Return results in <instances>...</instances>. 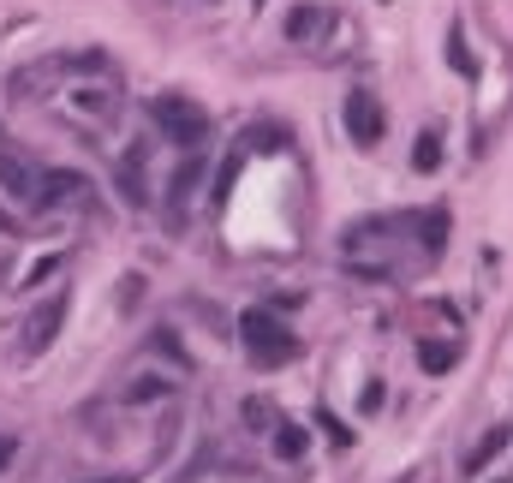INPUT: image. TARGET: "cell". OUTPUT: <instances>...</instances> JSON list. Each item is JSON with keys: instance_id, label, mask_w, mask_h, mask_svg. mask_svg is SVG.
I'll return each instance as SVG.
<instances>
[{"instance_id": "obj_1", "label": "cell", "mask_w": 513, "mask_h": 483, "mask_svg": "<svg viewBox=\"0 0 513 483\" xmlns=\"http://www.w3.org/2000/svg\"><path fill=\"white\" fill-rule=\"evenodd\" d=\"M400 239H406V215H364V221H353L341 233V256H346V269L364 275V281H394L400 275L394 245Z\"/></svg>"}, {"instance_id": "obj_2", "label": "cell", "mask_w": 513, "mask_h": 483, "mask_svg": "<svg viewBox=\"0 0 513 483\" xmlns=\"http://www.w3.org/2000/svg\"><path fill=\"white\" fill-rule=\"evenodd\" d=\"M239 334H245V353H251L256 370H281V364L299 358V334H293L281 316H269V311H245Z\"/></svg>"}, {"instance_id": "obj_3", "label": "cell", "mask_w": 513, "mask_h": 483, "mask_svg": "<svg viewBox=\"0 0 513 483\" xmlns=\"http://www.w3.org/2000/svg\"><path fill=\"white\" fill-rule=\"evenodd\" d=\"M150 120L161 126V138L168 143H179V150H203V143L215 138V120H209V108H198L191 96H156L150 101Z\"/></svg>"}, {"instance_id": "obj_4", "label": "cell", "mask_w": 513, "mask_h": 483, "mask_svg": "<svg viewBox=\"0 0 513 483\" xmlns=\"http://www.w3.org/2000/svg\"><path fill=\"white\" fill-rule=\"evenodd\" d=\"M114 191L131 203V209H143V203H150V143H143V138H131L126 150H120V161H114Z\"/></svg>"}, {"instance_id": "obj_5", "label": "cell", "mask_w": 513, "mask_h": 483, "mask_svg": "<svg viewBox=\"0 0 513 483\" xmlns=\"http://www.w3.org/2000/svg\"><path fill=\"white\" fill-rule=\"evenodd\" d=\"M66 328V293H54L48 304H36L24 323V341H18V358H43L48 346H54V334Z\"/></svg>"}, {"instance_id": "obj_6", "label": "cell", "mask_w": 513, "mask_h": 483, "mask_svg": "<svg viewBox=\"0 0 513 483\" xmlns=\"http://www.w3.org/2000/svg\"><path fill=\"white\" fill-rule=\"evenodd\" d=\"M36 179H43V173L18 156V143L6 138V126H0V191H6L13 203H36Z\"/></svg>"}, {"instance_id": "obj_7", "label": "cell", "mask_w": 513, "mask_h": 483, "mask_svg": "<svg viewBox=\"0 0 513 483\" xmlns=\"http://www.w3.org/2000/svg\"><path fill=\"white\" fill-rule=\"evenodd\" d=\"M346 131H353L358 150H376V143H382L388 120H382V101H376L371 90H353V96H346Z\"/></svg>"}, {"instance_id": "obj_8", "label": "cell", "mask_w": 513, "mask_h": 483, "mask_svg": "<svg viewBox=\"0 0 513 483\" xmlns=\"http://www.w3.org/2000/svg\"><path fill=\"white\" fill-rule=\"evenodd\" d=\"M406 227H412V239H418V256H424V263H436L454 221H448V209H406Z\"/></svg>"}, {"instance_id": "obj_9", "label": "cell", "mask_w": 513, "mask_h": 483, "mask_svg": "<svg viewBox=\"0 0 513 483\" xmlns=\"http://www.w3.org/2000/svg\"><path fill=\"white\" fill-rule=\"evenodd\" d=\"M513 448V430L508 424H496V430H484V441H478V448H471L466 459H460V471H466V478H478V471L489 466V459H501Z\"/></svg>"}, {"instance_id": "obj_10", "label": "cell", "mask_w": 513, "mask_h": 483, "mask_svg": "<svg viewBox=\"0 0 513 483\" xmlns=\"http://www.w3.org/2000/svg\"><path fill=\"white\" fill-rule=\"evenodd\" d=\"M305 448H311V430L293 424V418H281V424H275V459L293 466V459H305Z\"/></svg>"}, {"instance_id": "obj_11", "label": "cell", "mask_w": 513, "mask_h": 483, "mask_svg": "<svg viewBox=\"0 0 513 483\" xmlns=\"http://www.w3.org/2000/svg\"><path fill=\"white\" fill-rule=\"evenodd\" d=\"M173 394V382L168 376H156V370H150V376H131L126 388H120V400H126V406H143V400H168Z\"/></svg>"}, {"instance_id": "obj_12", "label": "cell", "mask_w": 513, "mask_h": 483, "mask_svg": "<svg viewBox=\"0 0 513 483\" xmlns=\"http://www.w3.org/2000/svg\"><path fill=\"white\" fill-rule=\"evenodd\" d=\"M316 30H323V13H316V6H293V13H286V43H311Z\"/></svg>"}, {"instance_id": "obj_13", "label": "cell", "mask_w": 513, "mask_h": 483, "mask_svg": "<svg viewBox=\"0 0 513 483\" xmlns=\"http://www.w3.org/2000/svg\"><path fill=\"white\" fill-rule=\"evenodd\" d=\"M418 364H424L430 376H442V370L460 364V353H454V346H442V341H424V346H418Z\"/></svg>"}, {"instance_id": "obj_14", "label": "cell", "mask_w": 513, "mask_h": 483, "mask_svg": "<svg viewBox=\"0 0 513 483\" xmlns=\"http://www.w3.org/2000/svg\"><path fill=\"white\" fill-rule=\"evenodd\" d=\"M412 168H418V173H436V168H442V138H436V131H418Z\"/></svg>"}, {"instance_id": "obj_15", "label": "cell", "mask_w": 513, "mask_h": 483, "mask_svg": "<svg viewBox=\"0 0 513 483\" xmlns=\"http://www.w3.org/2000/svg\"><path fill=\"white\" fill-rule=\"evenodd\" d=\"M448 60H454L460 78H478V60L466 54V30H460V24H448Z\"/></svg>"}, {"instance_id": "obj_16", "label": "cell", "mask_w": 513, "mask_h": 483, "mask_svg": "<svg viewBox=\"0 0 513 483\" xmlns=\"http://www.w3.org/2000/svg\"><path fill=\"white\" fill-rule=\"evenodd\" d=\"M198 179H203V161H186V168L173 173V209H186V203H191V191H198Z\"/></svg>"}, {"instance_id": "obj_17", "label": "cell", "mask_w": 513, "mask_h": 483, "mask_svg": "<svg viewBox=\"0 0 513 483\" xmlns=\"http://www.w3.org/2000/svg\"><path fill=\"white\" fill-rule=\"evenodd\" d=\"M316 424L328 430V441H334V448H346V441H353V430H346V424H341V418H334V412H316Z\"/></svg>"}, {"instance_id": "obj_18", "label": "cell", "mask_w": 513, "mask_h": 483, "mask_svg": "<svg viewBox=\"0 0 513 483\" xmlns=\"http://www.w3.org/2000/svg\"><path fill=\"white\" fill-rule=\"evenodd\" d=\"M13 459H18V436H6V430H0V471L13 466Z\"/></svg>"}, {"instance_id": "obj_19", "label": "cell", "mask_w": 513, "mask_h": 483, "mask_svg": "<svg viewBox=\"0 0 513 483\" xmlns=\"http://www.w3.org/2000/svg\"><path fill=\"white\" fill-rule=\"evenodd\" d=\"M245 418H251V424H269L275 412H269V406H263V400H245Z\"/></svg>"}, {"instance_id": "obj_20", "label": "cell", "mask_w": 513, "mask_h": 483, "mask_svg": "<svg viewBox=\"0 0 513 483\" xmlns=\"http://www.w3.org/2000/svg\"><path fill=\"white\" fill-rule=\"evenodd\" d=\"M90 483H131V478H90Z\"/></svg>"}, {"instance_id": "obj_21", "label": "cell", "mask_w": 513, "mask_h": 483, "mask_svg": "<svg viewBox=\"0 0 513 483\" xmlns=\"http://www.w3.org/2000/svg\"><path fill=\"white\" fill-rule=\"evenodd\" d=\"M501 483H508V478H501Z\"/></svg>"}]
</instances>
